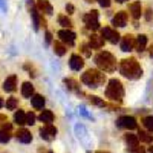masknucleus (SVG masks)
I'll return each mask as SVG.
<instances>
[{"mask_svg": "<svg viewBox=\"0 0 153 153\" xmlns=\"http://www.w3.org/2000/svg\"><path fill=\"white\" fill-rule=\"evenodd\" d=\"M2 107H3V100L0 98V109H2Z\"/></svg>", "mask_w": 153, "mask_h": 153, "instance_id": "nucleus-47", "label": "nucleus"}, {"mask_svg": "<svg viewBox=\"0 0 153 153\" xmlns=\"http://www.w3.org/2000/svg\"><path fill=\"white\" fill-rule=\"evenodd\" d=\"M106 97L112 101H118L121 103L123 101V97H124V87L121 84L120 80L117 78H112L109 83H107V87H106Z\"/></svg>", "mask_w": 153, "mask_h": 153, "instance_id": "nucleus-4", "label": "nucleus"}, {"mask_svg": "<svg viewBox=\"0 0 153 153\" xmlns=\"http://www.w3.org/2000/svg\"><path fill=\"white\" fill-rule=\"evenodd\" d=\"M129 12H130V16L138 20L139 17L143 16V6H141V2H132L129 5Z\"/></svg>", "mask_w": 153, "mask_h": 153, "instance_id": "nucleus-16", "label": "nucleus"}, {"mask_svg": "<svg viewBox=\"0 0 153 153\" xmlns=\"http://www.w3.org/2000/svg\"><path fill=\"white\" fill-rule=\"evenodd\" d=\"M101 37L104 38V40H107V42H110V43H118L120 42V34H118V31H115V29H112V28H109V26H106V28H103L101 29Z\"/></svg>", "mask_w": 153, "mask_h": 153, "instance_id": "nucleus-8", "label": "nucleus"}, {"mask_svg": "<svg viewBox=\"0 0 153 153\" xmlns=\"http://www.w3.org/2000/svg\"><path fill=\"white\" fill-rule=\"evenodd\" d=\"M5 123H8V118H6V115L0 113V126H2V124H5Z\"/></svg>", "mask_w": 153, "mask_h": 153, "instance_id": "nucleus-40", "label": "nucleus"}, {"mask_svg": "<svg viewBox=\"0 0 153 153\" xmlns=\"http://www.w3.org/2000/svg\"><path fill=\"white\" fill-rule=\"evenodd\" d=\"M127 20H129V14L126 11H118L115 17L112 19V25L115 28H124L127 25Z\"/></svg>", "mask_w": 153, "mask_h": 153, "instance_id": "nucleus-12", "label": "nucleus"}, {"mask_svg": "<svg viewBox=\"0 0 153 153\" xmlns=\"http://www.w3.org/2000/svg\"><path fill=\"white\" fill-rule=\"evenodd\" d=\"M22 95L25 98H31L34 95V86H32V83L26 81V83L22 84Z\"/></svg>", "mask_w": 153, "mask_h": 153, "instance_id": "nucleus-23", "label": "nucleus"}, {"mask_svg": "<svg viewBox=\"0 0 153 153\" xmlns=\"http://www.w3.org/2000/svg\"><path fill=\"white\" fill-rule=\"evenodd\" d=\"M80 51L83 52V55H84V57H91V55H92L91 46H89V45H86V43H83V45L80 46Z\"/></svg>", "mask_w": 153, "mask_h": 153, "instance_id": "nucleus-34", "label": "nucleus"}, {"mask_svg": "<svg viewBox=\"0 0 153 153\" xmlns=\"http://www.w3.org/2000/svg\"><path fill=\"white\" fill-rule=\"evenodd\" d=\"M65 84L71 89V91H78V83L74 78H65Z\"/></svg>", "mask_w": 153, "mask_h": 153, "instance_id": "nucleus-32", "label": "nucleus"}, {"mask_svg": "<svg viewBox=\"0 0 153 153\" xmlns=\"http://www.w3.org/2000/svg\"><path fill=\"white\" fill-rule=\"evenodd\" d=\"M45 103H46V100H45V97L43 95H32L31 97V104H32V107L35 109V110H42L43 107H45Z\"/></svg>", "mask_w": 153, "mask_h": 153, "instance_id": "nucleus-20", "label": "nucleus"}, {"mask_svg": "<svg viewBox=\"0 0 153 153\" xmlns=\"http://www.w3.org/2000/svg\"><path fill=\"white\" fill-rule=\"evenodd\" d=\"M97 153H109V152H103V150H100V152H97Z\"/></svg>", "mask_w": 153, "mask_h": 153, "instance_id": "nucleus-49", "label": "nucleus"}, {"mask_svg": "<svg viewBox=\"0 0 153 153\" xmlns=\"http://www.w3.org/2000/svg\"><path fill=\"white\" fill-rule=\"evenodd\" d=\"M54 52H55V55L63 57L66 54V45H63L61 42H55L54 43Z\"/></svg>", "mask_w": 153, "mask_h": 153, "instance_id": "nucleus-26", "label": "nucleus"}, {"mask_svg": "<svg viewBox=\"0 0 153 153\" xmlns=\"http://www.w3.org/2000/svg\"><path fill=\"white\" fill-rule=\"evenodd\" d=\"M89 101H91L92 104H95V106H98V107H106L107 104H106V101H103L100 97H89Z\"/></svg>", "mask_w": 153, "mask_h": 153, "instance_id": "nucleus-31", "label": "nucleus"}, {"mask_svg": "<svg viewBox=\"0 0 153 153\" xmlns=\"http://www.w3.org/2000/svg\"><path fill=\"white\" fill-rule=\"evenodd\" d=\"M149 52H150V57H152V58H153V45H152V46H150V49H149Z\"/></svg>", "mask_w": 153, "mask_h": 153, "instance_id": "nucleus-44", "label": "nucleus"}, {"mask_svg": "<svg viewBox=\"0 0 153 153\" xmlns=\"http://www.w3.org/2000/svg\"><path fill=\"white\" fill-rule=\"evenodd\" d=\"M133 153H146V150H144V149H141V147H139V149H138L136 152H133Z\"/></svg>", "mask_w": 153, "mask_h": 153, "instance_id": "nucleus-43", "label": "nucleus"}, {"mask_svg": "<svg viewBox=\"0 0 153 153\" xmlns=\"http://www.w3.org/2000/svg\"><path fill=\"white\" fill-rule=\"evenodd\" d=\"M138 138H139V141H143V143H149V144H152V143H153V135H152V132L139 130Z\"/></svg>", "mask_w": 153, "mask_h": 153, "instance_id": "nucleus-25", "label": "nucleus"}, {"mask_svg": "<svg viewBox=\"0 0 153 153\" xmlns=\"http://www.w3.org/2000/svg\"><path fill=\"white\" fill-rule=\"evenodd\" d=\"M75 32H72L71 29H61L58 32V38L63 45H68V46H74L75 43Z\"/></svg>", "mask_w": 153, "mask_h": 153, "instance_id": "nucleus-10", "label": "nucleus"}, {"mask_svg": "<svg viewBox=\"0 0 153 153\" xmlns=\"http://www.w3.org/2000/svg\"><path fill=\"white\" fill-rule=\"evenodd\" d=\"M57 127L52 124H46L45 127L40 129V136L45 139V141H52V139L57 136Z\"/></svg>", "mask_w": 153, "mask_h": 153, "instance_id": "nucleus-9", "label": "nucleus"}, {"mask_svg": "<svg viewBox=\"0 0 153 153\" xmlns=\"http://www.w3.org/2000/svg\"><path fill=\"white\" fill-rule=\"evenodd\" d=\"M124 141H126V146H127V150L129 152H136L139 149V138H138V135L126 133L124 135Z\"/></svg>", "mask_w": 153, "mask_h": 153, "instance_id": "nucleus-11", "label": "nucleus"}, {"mask_svg": "<svg viewBox=\"0 0 153 153\" xmlns=\"http://www.w3.org/2000/svg\"><path fill=\"white\" fill-rule=\"evenodd\" d=\"M120 72L129 80H139L143 76V68L136 58H124L120 63Z\"/></svg>", "mask_w": 153, "mask_h": 153, "instance_id": "nucleus-1", "label": "nucleus"}, {"mask_svg": "<svg viewBox=\"0 0 153 153\" xmlns=\"http://www.w3.org/2000/svg\"><path fill=\"white\" fill-rule=\"evenodd\" d=\"M75 132L78 133L76 136H78L83 143H86V144L89 143V141H87V138H86V136H87V132H86V129H84L83 126H75Z\"/></svg>", "mask_w": 153, "mask_h": 153, "instance_id": "nucleus-27", "label": "nucleus"}, {"mask_svg": "<svg viewBox=\"0 0 153 153\" xmlns=\"http://www.w3.org/2000/svg\"><path fill=\"white\" fill-rule=\"evenodd\" d=\"M115 2H118V3H124V2H129V0H115Z\"/></svg>", "mask_w": 153, "mask_h": 153, "instance_id": "nucleus-45", "label": "nucleus"}, {"mask_svg": "<svg viewBox=\"0 0 153 153\" xmlns=\"http://www.w3.org/2000/svg\"><path fill=\"white\" fill-rule=\"evenodd\" d=\"M144 16H146V20H147V22H152V20H153V11H152L150 8H147V9L144 11Z\"/></svg>", "mask_w": 153, "mask_h": 153, "instance_id": "nucleus-36", "label": "nucleus"}, {"mask_svg": "<svg viewBox=\"0 0 153 153\" xmlns=\"http://www.w3.org/2000/svg\"><path fill=\"white\" fill-rule=\"evenodd\" d=\"M45 37H46V43H51V42H52V34H51V32H46Z\"/></svg>", "mask_w": 153, "mask_h": 153, "instance_id": "nucleus-42", "label": "nucleus"}, {"mask_svg": "<svg viewBox=\"0 0 153 153\" xmlns=\"http://www.w3.org/2000/svg\"><path fill=\"white\" fill-rule=\"evenodd\" d=\"M37 9L40 11V12H45V14H48V16H51L54 12V8H52V5L49 3V0H37Z\"/></svg>", "mask_w": 153, "mask_h": 153, "instance_id": "nucleus-17", "label": "nucleus"}, {"mask_svg": "<svg viewBox=\"0 0 153 153\" xmlns=\"http://www.w3.org/2000/svg\"><path fill=\"white\" fill-rule=\"evenodd\" d=\"M6 109L8 110H16L17 107H19V100L16 98V97H11V98H8L6 100Z\"/></svg>", "mask_w": 153, "mask_h": 153, "instance_id": "nucleus-29", "label": "nucleus"}, {"mask_svg": "<svg viewBox=\"0 0 153 153\" xmlns=\"http://www.w3.org/2000/svg\"><path fill=\"white\" fill-rule=\"evenodd\" d=\"M89 46H91V49H101L104 46V38L97 34H92L89 38Z\"/></svg>", "mask_w": 153, "mask_h": 153, "instance_id": "nucleus-19", "label": "nucleus"}, {"mask_svg": "<svg viewBox=\"0 0 153 153\" xmlns=\"http://www.w3.org/2000/svg\"><path fill=\"white\" fill-rule=\"evenodd\" d=\"M98 3H100L101 6H103V8H109L112 2H110V0H98Z\"/></svg>", "mask_w": 153, "mask_h": 153, "instance_id": "nucleus-38", "label": "nucleus"}, {"mask_svg": "<svg viewBox=\"0 0 153 153\" xmlns=\"http://www.w3.org/2000/svg\"><path fill=\"white\" fill-rule=\"evenodd\" d=\"M28 8H29V14L32 17V25H34V29L38 31L40 26H46V20L40 16V11L37 9V5L32 2V0H28Z\"/></svg>", "mask_w": 153, "mask_h": 153, "instance_id": "nucleus-5", "label": "nucleus"}, {"mask_svg": "<svg viewBox=\"0 0 153 153\" xmlns=\"http://www.w3.org/2000/svg\"><path fill=\"white\" fill-rule=\"evenodd\" d=\"M17 89V75H9L3 83V91L5 92H14Z\"/></svg>", "mask_w": 153, "mask_h": 153, "instance_id": "nucleus-15", "label": "nucleus"}, {"mask_svg": "<svg viewBox=\"0 0 153 153\" xmlns=\"http://www.w3.org/2000/svg\"><path fill=\"white\" fill-rule=\"evenodd\" d=\"M86 2H87V3H92V2H95V0H86Z\"/></svg>", "mask_w": 153, "mask_h": 153, "instance_id": "nucleus-48", "label": "nucleus"}, {"mask_svg": "<svg viewBox=\"0 0 153 153\" xmlns=\"http://www.w3.org/2000/svg\"><path fill=\"white\" fill-rule=\"evenodd\" d=\"M84 23H86V26L91 29V31H97L100 29V22H98V11L94 9L91 12H87V14L83 17Z\"/></svg>", "mask_w": 153, "mask_h": 153, "instance_id": "nucleus-6", "label": "nucleus"}, {"mask_svg": "<svg viewBox=\"0 0 153 153\" xmlns=\"http://www.w3.org/2000/svg\"><path fill=\"white\" fill-rule=\"evenodd\" d=\"M117 126L121 127V129H127V130H135L138 127V123L133 117H129V115H126V117H121L117 120Z\"/></svg>", "mask_w": 153, "mask_h": 153, "instance_id": "nucleus-7", "label": "nucleus"}, {"mask_svg": "<svg viewBox=\"0 0 153 153\" xmlns=\"http://www.w3.org/2000/svg\"><path fill=\"white\" fill-rule=\"evenodd\" d=\"M95 63L103 72H113L117 69V60L109 51H101L95 57Z\"/></svg>", "mask_w": 153, "mask_h": 153, "instance_id": "nucleus-3", "label": "nucleus"}, {"mask_svg": "<svg viewBox=\"0 0 153 153\" xmlns=\"http://www.w3.org/2000/svg\"><path fill=\"white\" fill-rule=\"evenodd\" d=\"M143 126L146 127L149 132L153 133V115H150V117H146V118L143 120Z\"/></svg>", "mask_w": 153, "mask_h": 153, "instance_id": "nucleus-30", "label": "nucleus"}, {"mask_svg": "<svg viewBox=\"0 0 153 153\" xmlns=\"http://www.w3.org/2000/svg\"><path fill=\"white\" fill-rule=\"evenodd\" d=\"M0 9H2L3 12H6L8 6H6V3H5V0H0Z\"/></svg>", "mask_w": 153, "mask_h": 153, "instance_id": "nucleus-41", "label": "nucleus"}, {"mask_svg": "<svg viewBox=\"0 0 153 153\" xmlns=\"http://www.w3.org/2000/svg\"><path fill=\"white\" fill-rule=\"evenodd\" d=\"M69 66H71V69L75 71V72L81 71L83 66H84V60H83V57L78 55V54H72L71 58H69Z\"/></svg>", "mask_w": 153, "mask_h": 153, "instance_id": "nucleus-14", "label": "nucleus"}, {"mask_svg": "<svg viewBox=\"0 0 153 153\" xmlns=\"http://www.w3.org/2000/svg\"><path fill=\"white\" fill-rule=\"evenodd\" d=\"M11 139V135L9 132H5V130H0V144H6Z\"/></svg>", "mask_w": 153, "mask_h": 153, "instance_id": "nucleus-33", "label": "nucleus"}, {"mask_svg": "<svg viewBox=\"0 0 153 153\" xmlns=\"http://www.w3.org/2000/svg\"><path fill=\"white\" fill-rule=\"evenodd\" d=\"M58 25H61L63 28L69 29V28H72V20L68 16H58Z\"/></svg>", "mask_w": 153, "mask_h": 153, "instance_id": "nucleus-28", "label": "nucleus"}, {"mask_svg": "<svg viewBox=\"0 0 153 153\" xmlns=\"http://www.w3.org/2000/svg\"><path fill=\"white\" fill-rule=\"evenodd\" d=\"M48 153H54V152H48Z\"/></svg>", "mask_w": 153, "mask_h": 153, "instance_id": "nucleus-50", "label": "nucleus"}, {"mask_svg": "<svg viewBox=\"0 0 153 153\" xmlns=\"http://www.w3.org/2000/svg\"><path fill=\"white\" fill-rule=\"evenodd\" d=\"M149 153H153V144H152V146L149 147Z\"/></svg>", "mask_w": 153, "mask_h": 153, "instance_id": "nucleus-46", "label": "nucleus"}, {"mask_svg": "<svg viewBox=\"0 0 153 153\" xmlns=\"http://www.w3.org/2000/svg\"><path fill=\"white\" fill-rule=\"evenodd\" d=\"M87 153H91V152H87Z\"/></svg>", "mask_w": 153, "mask_h": 153, "instance_id": "nucleus-51", "label": "nucleus"}, {"mask_svg": "<svg viewBox=\"0 0 153 153\" xmlns=\"http://www.w3.org/2000/svg\"><path fill=\"white\" fill-rule=\"evenodd\" d=\"M147 48V35L141 34L136 37V45H135V49L138 51V52H144Z\"/></svg>", "mask_w": 153, "mask_h": 153, "instance_id": "nucleus-21", "label": "nucleus"}, {"mask_svg": "<svg viewBox=\"0 0 153 153\" xmlns=\"http://www.w3.org/2000/svg\"><path fill=\"white\" fill-rule=\"evenodd\" d=\"M14 123L19 124V126H23V124H26V113H25L23 110H17L14 113Z\"/></svg>", "mask_w": 153, "mask_h": 153, "instance_id": "nucleus-24", "label": "nucleus"}, {"mask_svg": "<svg viewBox=\"0 0 153 153\" xmlns=\"http://www.w3.org/2000/svg\"><path fill=\"white\" fill-rule=\"evenodd\" d=\"M16 138L19 139L20 143H23V144H29V143L32 141V135H31V132L26 130V129H19L17 133H16Z\"/></svg>", "mask_w": 153, "mask_h": 153, "instance_id": "nucleus-18", "label": "nucleus"}, {"mask_svg": "<svg viewBox=\"0 0 153 153\" xmlns=\"http://www.w3.org/2000/svg\"><path fill=\"white\" fill-rule=\"evenodd\" d=\"M35 115L32 113V112H29V113H26V124L28 126H34L35 124Z\"/></svg>", "mask_w": 153, "mask_h": 153, "instance_id": "nucleus-35", "label": "nucleus"}, {"mask_svg": "<svg viewBox=\"0 0 153 153\" xmlns=\"http://www.w3.org/2000/svg\"><path fill=\"white\" fill-rule=\"evenodd\" d=\"M38 120L45 124H51L54 120H55V115L51 112V110H42V113L38 115Z\"/></svg>", "mask_w": 153, "mask_h": 153, "instance_id": "nucleus-22", "label": "nucleus"}, {"mask_svg": "<svg viewBox=\"0 0 153 153\" xmlns=\"http://www.w3.org/2000/svg\"><path fill=\"white\" fill-rule=\"evenodd\" d=\"M135 45H136V38L132 34H127V35L123 37V40H121V51H124V52H130V51L135 49Z\"/></svg>", "mask_w": 153, "mask_h": 153, "instance_id": "nucleus-13", "label": "nucleus"}, {"mask_svg": "<svg viewBox=\"0 0 153 153\" xmlns=\"http://www.w3.org/2000/svg\"><path fill=\"white\" fill-rule=\"evenodd\" d=\"M81 81L87 86V87H100L106 83V74L97 71V69H87L83 75H81Z\"/></svg>", "mask_w": 153, "mask_h": 153, "instance_id": "nucleus-2", "label": "nucleus"}, {"mask_svg": "<svg viewBox=\"0 0 153 153\" xmlns=\"http://www.w3.org/2000/svg\"><path fill=\"white\" fill-rule=\"evenodd\" d=\"M74 11H75V8H74V5H71V3H68V5H66V12H68V14H74Z\"/></svg>", "mask_w": 153, "mask_h": 153, "instance_id": "nucleus-39", "label": "nucleus"}, {"mask_svg": "<svg viewBox=\"0 0 153 153\" xmlns=\"http://www.w3.org/2000/svg\"><path fill=\"white\" fill-rule=\"evenodd\" d=\"M11 129H12L11 123H5V124H2V129H0V130H5V132H11Z\"/></svg>", "mask_w": 153, "mask_h": 153, "instance_id": "nucleus-37", "label": "nucleus"}]
</instances>
